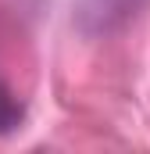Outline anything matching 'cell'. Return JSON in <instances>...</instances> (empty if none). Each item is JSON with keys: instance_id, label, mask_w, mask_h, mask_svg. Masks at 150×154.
<instances>
[{"instance_id": "obj_2", "label": "cell", "mask_w": 150, "mask_h": 154, "mask_svg": "<svg viewBox=\"0 0 150 154\" xmlns=\"http://www.w3.org/2000/svg\"><path fill=\"white\" fill-rule=\"evenodd\" d=\"M18 122H22V104H18V100L11 97V90L0 82V136L14 133Z\"/></svg>"}, {"instance_id": "obj_1", "label": "cell", "mask_w": 150, "mask_h": 154, "mask_svg": "<svg viewBox=\"0 0 150 154\" xmlns=\"http://www.w3.org/2000/svg\"><path fill=\"white\" fill-rule=\"evenodd\" d=\"M147 0H75V25L86 36H111L129 25Z\"/></svg>"}]
</instances>
